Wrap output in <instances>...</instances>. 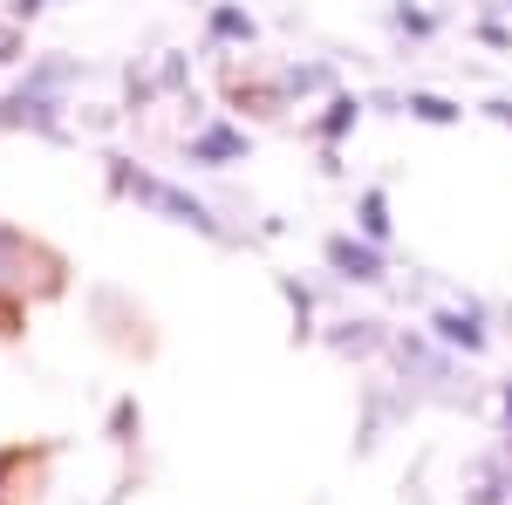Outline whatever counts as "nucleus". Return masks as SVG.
Listing matches in <instances>:
<instances>
[{
    "mask_svg": "<svg viewBox=\"0 0 512 505\" xmlns=\"http://www.w3.org/2000/svg\"><path fill=\"white\" fill-rule=\"evenodd\" d=\"M499 424H506V437H512V376L499 383Z\"/></svg>",
    "mask_w": 512,
    "mask_h": 505,
    "instance_id": "19",
    "label": "nucleus"
},
{
    "mask_svg": "<svg viewBox=\"0 0 512 505\" xmlns=\"http://www.w3.org/2000/svg\"><path fill=\"white\" fill-rule=\"evenodd\" d=\"M472 35L485 41V48H499V55H512V28L499 21V14H478V21H472Z\"/></svg>",
    "mask_w": 512,
    "mask_h": 505,
    "instance_id": "16",
    "label": "nucleus"
},
{
    "mask_svg": "<svg viewBox=\"0 0 512 505\" xmlns=\"http://www.w3.org/2000/svg\"><path fill=\"white\" fill-rule=\"evenodd\" d=\"M321 260L335 280H349V287H383L390 280V260H383V246L362 233H328L321 239Z\"/></svg>",
    "mask_w": 512,
    "mask_h": 505,
    "instance_id": "3",
    "label": "nucleus"
},
{
    "mask_svg": "<svg viewBox=\"0 0 512 505\" xmlns=\"http://www.w3.org/2000/svg\"><path fill=\"white\" fill-rule=\"evenodd\" d=\"M246 151H253V137L226 117H198L192 137H185V157H192L198 171H226V164H239Z\"/></svg>",
    "mask_w": 512,
    "mask_h": 505,
    "instance_id": "4",
    "label": "nucleus"
},
{
    "mask_svg": "<svg viewBox=\"0 0 512 505\" xmlns=\"http://www.w3.org/2000/svg\"><path fill=\"white\" fill-rule=\"evenodd\" d=\"M424 328H431L451 355H465V362H478V355L492 349V308L472 301V294H465V301H437Z\"/></svg>",
    "mask_w": 512,
    "mask_h": 505,
    "instance_id": "2",
    "label": "nucleus"
},
{
    "mask_svg": "<svg viewBox=\"0 0 512 505\" xmlns=\"http://www.w3.org/2000/svg\"><path fill=\"white\" fill-rule=\"evenodd\" d=\"M144 424V410H137V396H123L117 410H110V444H130V430Z\"/></svg>",
    "mask_w": 512,
    "mask_h": 505,
    "instance_id": "15",
    "label": "nucleus"
},
{
    "mask_svg": "<svg viewBox=\"0 0 512 505\" xmlns=\"http://www.w3.org/2000/svg\"><path fill=\"white\" fill-rule=\"evenodd\" d=\"M355 123H362V96H355V89H328V103H321V117L308 123V130H315L321 144H342Z\"/></svg>",
    "mask_w": 512,
    "mask_h": 505,
    "instance_id": "8",
    "label": "nucleus"
},
{
    "mask_svg": "<svg viewBox=\"0 0 512 505\" xmlns=\"http://www.w3.org/2000/svg\"><path fill=\"white\" fill-rule=\"evenodd\" d=\"M28 253H35V246H28V239L14 233V226H0V287H14V280H21V260H28Z\"/></svg>",
    "mask_w": 512,
    "mask_h": 505,
    "instance_id": "14",
    "label": "nucleus"
},
{
    "mask_svg": "<svg viewBox=\"0 0 512 505\" xmlns=\"http://www.w3.org/2000/svg\"><path fill=\"white\" fill-rule=\"evenodd\" d=\"M465 505H512V451H478L465 478Z\"/></svg>",
    "mask_w": 512,
    "mask_h": 505,
    "instance_id": "6",
    "label": "nucleus"
},
{
    "mask_svg": "<svg viewBox=\"0 0 512 505\" xmlns=\"http://www.w3.org/2000/svg\"><path fill=\"white\" fill-rule=\"evenodd\" d=\"M14 55H21V28H14V21H0V69H7Z\"/></svg>",
    "mask_w": 512,
    "mask_h": 505,
    "instance_id": "17",
    "label": "nucleus"
},
{
    "mask_svg": "<svg viewBox=\"0 0 512 505\" xmlns=\"http://www.w3.org/2000/svg\"><path fill=\"white\" fill-rule=\"evenodd\" d=\"M396 117H417V123H431V130H451V123H465V103H451V96H437V89H396Z\"/></svg>",
    "mask_w": 512,
    "mask_h": 505,
    "instance_id": "7",
    "label": "nucleus"
},
{
    "mask_svg": "<svg viewBox=\"0 0 512 505\" xmlns=\"http://www.w3.org/2000/svg\"><path fill=\"white\" fill-rule=\"evenodd\" d=\"M110 192L137 198L144 212H158V219H171V226H192V233H205L212 246H239V233L219 219V205H205L198 192L171 185V178H158V171H137L130 157H110Z\"/></svg>",
    "mask_w": 512,
    "mask_h": 505,
    "instance_id": "1",
    "label": "nucleus"
},
{
    "mask_svg": "<svg viewBox=\"0 0 512 505\" xmlns=\"http://www.w3.org/2000/svg\"><path fill=\"white\" fill-rule=\"evenodd\" d=\"M355 233L362 239H376V246H390V192L383 185H369V192H355Z\"/></svg>",
    "mask_w": 512,
    "mask_h": 505,
    "instance_id": "10",
    "label": "nucleus"
},
{
    "mask_svg": "<svg viewBox=\"0 0 512 505\" xmlns=\"http://www.w3.org/2000/svg\"><path fill=\"white\" fill-rule=\"evenodd\" d=\"M280 96H321V89H335V76L321 69V62H280Z\"/></svg>",
    "mask_w": 512,
    "mask_h": 505,
    "instance_id": "11",
    "label": "nucleus"
},
{
    "mask_svg": "<svg viewBox=\"0 0 512 505\" xmlns=\"http://www.w3.org/2000/svg\"><path fill=\"white\" fill-rule=\"evenodd\" d=\"M390 28H396V35H410V41H431L437 35V14H431V7H417V0H390Z\"/></svg>",
    "mask_w": 512,
    "mask_h": 505,
    "instance_id": "13",
    "label": "nucleus"
},
{
    "mask_svg": "<svg viewBox=\"0 0 512 505\" xmlns=\"http://www.w3.org/2000/svg\"><path fill=\"white\" fill-rule=\"evenodd\" d=\"M253 35H260V21H253L246 7H233V0H212V14H205V41H212V48H219V41H239V48H246Z\"/></svg>",
    "mask_w": 512,
    "mask_h": 505,
    "instance_id": "9",
    "label": "nucleus"
},
{
    "mask_svg": "<svg viewBox=\"0 0 512 505\" xmlns=\"http://www.w3.org/2000/svg\"><path fill=\"white\" fill-rule=\"evenodd\" d=\"M506 7H512V0H506Z\"/></svg>",
    "mask_w": 512,
    "mask_h": 505,
    "instance_id": "21",
    "label": "nucleus"
},
{
    "mask_svg": "<svg viewBox=\"0 0 512 505\" xmlns=\"http://www.w3.org/2000/svg\"><path fill=\"white\" fill-rule=\"evenodd\" d=\"M390 335L396 328H383L376 314H342V321H328V349L335 355H349V362H369V355H390Z\"/></svg>",
    "mask_w": 512,
    "mask_h": 505,
    "instance_id": "5",
    "label": "nucleus"
},
{
    "mask_svg": "<svg viewBox=\"0 0 512 505\" xmlns=\"http://www.w3.org/2000/svg\"><path fill=\"white\" fill-rule=\"evenodd\" d=\"M48 0H14V21H28V14H41Z\"/></svg>",
    "mask_w": 512,
    "mask_h": 505,
    "instance_id": "20",
    "label": "nucleus"
},
{
    "mask_svg": "<svg viewBox=\"0 0 512 505\" xmlns=\"http://www.w3.org/2000/svg\"><path fill=\"white\" fill-rule=\"evenodd\" d=\"M485 117L499 123V130H512V96H485Z\"/></svg>",
    "mask_w": 512,
    "mask_h": 505,
    "instance_id": "18",
    "label": "nucleus"
},
{
    "mask_svg": "<svg viewBox=\"0 0 512 505\" xmlns=\"http://www.w3.org/2000/svg\"><path fill=\"white\" fill-rule=\"evenodd\" d=\"M280 301L294 308V342H315V294H308L294 273H280Z\"/></svg>",
    "mask_w": 512,
    "mask_h": 505,
    "instance_id": "12",
    "label": "nucleus"
}]
</instances>
